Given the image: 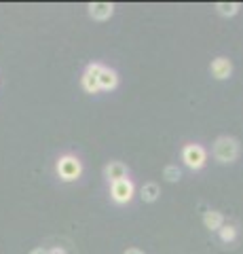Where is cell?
Returning <instances> with one entry per match:
<instances>
[{
    "instance_id": "cell-1",
    "label": "cell",
    "mask_w": 243,
    "mask_h": 254,
    "mask_svg": "<svg viewBox=\"0 0 243 254\" xmlns=\"http://www.w3.org/2000/svg\"><path fill=\"white\" fill-rule=\"evenodd\" d=\"M214 157L220 163H233L239 157V142L231 136H220L214 142Z\"/></svg>"
},
{
    "instance_id": "cell-2",
    "label": "cell",
    "mask_w": 243,
    "mask_h": 254,
    "mask_svg": "<svg viewBox=\"0 0 243 254\" xmlns=\"http://www.w3.org/2000/svg\"><path fill=\"white\" fill-rule=\"evenodd\" d=\"M81 174H83V163L78 157L64 155L57 159V176L64 182H74L81 178Z\"/></svg>"
},
{
    "instance_id": "cell-3",
    "label": "cell",
    "mask_w": 243,
    "mask_h": 254,
    "mask_svg": "<svg viewBox=\"0 0 243 254\" xmlns=\"http://www.w3.org/2000/svg\"><path fill=\"white\" fill-rule=\"evenodd\" d=\"M133 195H136V187H133V182L129 178L110 182V197L114 203H119V205L129 203L133 199Z\"/></svg>"
},
{
    "instance_id": "cell-4",
    "label": "cell",
    "mask_w": 243,
    "mask_h": 254,
    "mask_svg": "<svg viewBox=\"0 0 243 254\" xmlns=\"http://www.w3.org/2000/svg\"><path fill=\"white\" fill-rule=\"evenodd\" d=\"M182 161L188 170H201L207 161V153L201 144H186L182 148Z\"/></svg>"
},
{
    "instance_id": "cell-5",
    "label": "cell",
    "mask_w": 243,
    "mask_h": 254,
    "mask_svg": "<svg viewBox=\"0 0 243 254\" xmlns=\"http://www.w3.org/2000/svg\"><path fill=\"white\" fill-rule=\"evenodd\" d=\"M99 70H101V64H89L87 70H85V74L81 78V85H83V89L87 91V93H97L99 91V85H97V74H99Z\"/></svg>"
},
{
    "instance_id": "cell-6",
    "label": "cell",
    "mask_w": 243,
    "mask_h": 254,
    "mask_svg": "<svg viewBox=\"0 0 243 254\" xmlns=\"http://www.w3.org/2000/svg\"><path fill=\"white\" fill-rule=\"evenodd\" d=\"M97 85H99V91L116 89V85H119V74H116V70L108 68V66H101L99 74H97Z\"/></svg>"
},
{
    "instance_id": "cell-7",
    "label": "cell",
    "mask_w": 243,
    "mask_h": 254,
    "mask_svg": "<svg viewBox=\"0 0 243 254\" xmlns=\"http://www.w3.org/2000/svg\"><path fill=\"white\" fill-rule=\"evenodd\" d=\"M209 72L218 81H224V78H229L233 74V62L229 58H216L209 66Z\"/></svg>"
},
{
    "instance_id": "cell-8",
    "label": "cell",
    "mask_w": 243,
    "mask_h": 254,
    "mask_svg": "<svg viewBox=\"0 0 243 254\" xmlns=\"http://www.w3.org/2000/svg\"><path fill=\"white\" fill-rule=\"evenodd\" d=\"M112 13H114V4L112 2H91L89 4V15L93 19H97V21L110 19Z\"/></svg>"
},
{
    "instance_id": "cell-9",
    "label": "cell",
    "mask_w": 243,
    "mask_h": 254,
    "mask_svg": "<svg viewBox=\"0 0 243 254\" xmlns=\"http://www.w3.org/2000/svg\"><path fill=\"white\" fill-rule=\"evenodd\" d=\"M127 165H125L123 161H110L104 168V176L110 180V182H116V180H123V178H127Z\"/></svg>"
},
{
    "instance_id": "cell-10",
    "label": "cell",
    "mask_w": 243,
    "mask_h": 254,
    "mask_svg": "<svg viewBox=\"0 0 243 254\" xmlns=\"http://www.w3.org/2000/svg\"><path fill=\"white\" fill-rule=\"evenodd\" d=\"M203 225H205V229H209V231H218V229L224 225L222 212H218V210H207L205 214H203Z\"/></svg>"
},
{
    "instance_id": "cell-11",
    "label": "cell",
    "mask_w": 243,
    "mask_h": 254,
    "mask_svg": "<svg viewBox=\"0 0 243 254\" xmlns=\"http://www.w3.org/2000/svg\"><path fill=\"white\" fill-rule=\"evenodd\" d=\"M140 197H142L146 203H152L161 197V187L156 185V182H146L142 187V190H140Z\"/></svg>"
},
{
    "instance_id": "cell-12",
    "label": "cell",
    "mask_w": 243,
    "mask_h": 254,
    "mask_svg": "<svg viewBox=\"0 0 243 254\" xmlns=\"http://www.w3.org/2000/svg\"><path fill=\"white\" fill-rule=\"evenodd\" d=\"M241 9L239 2H218L216 4V11L222 15V17H233V15H237Z\"/></svg>"
},
{
    "instance_id": "cell-13",
    "label": "cell",
    "mask_w": 243,
    "mask_h": 254,
    "mask_svg": "<svg viewBox=\"0 0 243 254\" xmlns=\"http://www.w3.org/2000/svg\"><path fill=\"white\" fill-rule=\"evenodd\" d=\"M218 233H220V240L224 244H231L237 240V227L235 225H222L220 229H218Z\"/></svg>"
},
{
    "instance_id": "cell-14",
    "label": "cell",
    "mask_w": 243,
    "mask_h": 254,
    "mask_svg": "<svg viewBox=\"0 0 243 254\" xmlns=\"http://www.w3.org/2000/svg\"><path fill=\"white\" fill-rule=\"evenodd\" d=\"M163 176H165L167 182H178L180 178H182V172H180L178 165H167V168L163 170Z\"/></svg>"
},
{
    "instance_id": "cell-15",
    "label": "cell",
    "mask_w": 243,
    "mask_h": 254,
    "mask_svg": "<svg viewBox=\"0 0 243 254\" xmlns=\"http://www.w3.org/2000/svg\"><path fill=\"white\" fill-rule=\"evenodd\" d=\"M123 254H144V252L140 250V248H127V250H125Z\"/></svg>"
},
{
    "instance_id": "cell-16",
    "label": "cell",
    "mask_w": 243,
    "mask_h": 254,
    "mask_svg": "<svg viewBox=\"0 0 243 254\" xmlns=\"http://www.w3.org/2000/svg\"><path fill=\"white\" fill-rule=\"evenodd\" d=\"M30 254H49V250H47V248H34Z\"/></svg>"
},
{
    "instance_id": "cell-17",
    "label": "cell",
    "mask_w": 243,
    "mask_h": 254,
    "mask_svg": "<svg viewBox=\"0 0 243 254\" xmlns=\"http://www.w3.org/2000/svg\"><path fill=\"white\" fill-rule=\"evenodd\" d=\"M49 254H66V250H64V248H59V246H57V248L49 250Z\"/></svg>"
}]
</instances>
